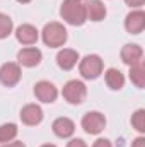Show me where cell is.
<instances>
[{
    "instance_id": "obj_13",
    "label": "cell",
    "mask_w": 145,
    "mask_h": 147,
    "mask_svg": "<svg viewBox=\"0 0 145 147\" xmlns=\"http://www.w3.org/2000/svg\"><path fill=\"white\" fill-rule=\"evenodd\" d=\"M51 128H53V132H55L56 137L68 139V137H72L73 132H75V123H73L70 118H67V116H60V118H56L53 121Z\"/></svg>"
},
{
    "instance_id": "obj_11",
    "label": "cell",
    "mask_w": 145,
    "mask_h": 147,
    "mask_svg": "<svg viewBox=\"0 0 145 147\" xmlns=\"http://www.w3.org/2000/svg\"><path fill=\"white\" fill-rule=\"evenodd\" d=\"M21 120L24 125L28 127H34V125H39L43 121V110L39 105H26L22 110H21Z\"/></svg>"
},
{
    "instance_id": "obj_1",
    "label": "cell",
    "mask_w": 145,
    "mask_h": 147,
    "mask_svg": "<svg viewBox=\"0 0 145 147\" xmlns=\"http://www.w3.org/2000/svg\"><path fill=\"white\" fill-rule=\"evenodd\" d=\"M60 16L70 26H82L87 21L85 5L82 0H63L60 7Z\"/></svg>"
},
{
    "instance_id": "obj_23",
    "label": "cell",
    "mask_w": 145,
    "mask_h": 147,
    "mask_svg": "<svg viewBox=\"0 0 145 147\" xmlns=\"http://www.w3.org/2000/svg\"><path fill=\"white\" fill-rule=\"evenodd\" d=\"M67 147H87V146H85V142H84L82 139H72V140L67 144Z\"/></svg>"
},
{
    "instance_id": "obj_16",
    "label": "cell",
    "mask_w": 145,
    "mask_h": 147,
    "mask_svg": "<svg viewBox=\"0 0 145 147\" xmlns=\"http://www.w3.org/2000/svg\"><path fill=\"white\" fill-rule=\"evenodd\" d=\"M104 80H106L108 87L113 89V91H119L125 86V75L118 69H108L106 74H104Z\"/></svg>"
},
{
    "instance_id": "obj_27",
    "label": "cell",
    "mask_w": 145,
    "mask_h": 147,
    "mask_svg": "<svg viewBox=\"0 0 145 147\" xmlns=\"http://www.w3.org/2000/svg\"><path fill=\"white\" fill-rule=\"evenodd\" d=\"M17 2H19V3H29L31 0H17Z\"/></svg>"
},
{
    "instance_id": "obj_20",
    "label": "cell",
    "mask_w": 145,
    "mask_h": 147,
    "mask_svg": "<svg viewBox=\"0 0 145 147\" xmlns=\"http://www.w3.org/2000/svg\"><path fill=\"white\" fill-rule=\"evenodd\" d=\"M132 125L137 132L144 134L145 132V110H137L132 115Z\"/></svg>"
},
{
    "instance_id": "obj_6",
    "label": "cell",
    "mask_w": 145,
    "mask_h": 147,
    "mask_svg": "<svg viewBox=\"0 0 145 147\" xmlns=\"http://www.w3.org/2000/svg\"><path fill=\"white\" fill-rule=\"evenodd\" d=\"M21 65L15 62H7L0 67V82L5 87H14L21 80Z\"/></svg>"
},
{
    "instance_id": "obj_21",
    "label": "cell",
    "mask_w": 145,
    "mask_h": 147,
    "mask_svg": "<svg viewBox=\"0 0 145 147\" xmlns=\"http://www.w3.org/2000/svg\"><path fill=\"white\" fill-rule=\"evenodd\" d=\"M125 3L130 5L132 9H140V7L145 3V0H125Z\"/></svg>"
},
{
    "instance_id": "obj_9",
    "label": "cell",
    "mask_w": 145,
    "mask_h": 147,
    "mask_svg": "<svg viewBox=\"0 0 145 147\" xmlns=\"http://www.w3.org/2000/svg\"><path fill=\"white\" fill-rule=\"evenodd\" d=\"M41 58H43V53L36 46H26L17 53V63L22 67H36L41 63Z\"/></svg>"
},
{
    "instance_id": "obj_14",
    "label": "cell",
    "mask_w": 145,
    "mask_h": 147,
    "mask_svg": "<svg viewBox=\"0 0 145 147\" xmlns=\"http://www.w3.org/2000/svg\"><path fill=\"white\" fill-rule=\"evenodd\" d=\"M79 62V53L72 48H63L56 55V63L62 70H72Z\"/></svg>"
},
{
    "instance_id": "obj_10",
    "label": "cell",
    "mask_w": 145,
    "mask_h": 147,
    "mask_svg": "<svg viewBox=\"0 0 145 147\" xmlns=\"http://www.w3.org/2000/svg\"><path fill=\"white\" fill-rule=\"evenodd\" d=\"M121 60H123V63H126L128 67L144 62V50H142V46H138V45H135V43L125 45V46L121 48Z\"/></svg>"
},
{
    "instance_id": "obj_25",
    "label": "cell",
    "mask_w": 145,
    "mask_h": 147,
    "mask_svg": "<svg viewBox=\"0 0 145 147\" xmlns=\"http://www.w3.org/2000/svg\"><path fill=\"white\" fill-rule=\"evenodd\" d=\"M132 147H145V139L144 137H137V139L132 142Z\"/></svg>"
},
{
    "instance_id": "obj_26",
    "label": "cell",
    "mask_w": 145,
    "mask_h": 147,
    "mask_svg": "<svg viewBox=\"0 0 145 147\" xmlns=\"http://www.w3.org/2000/svg\"><path fill=\"white\" fill-rule=\"evenodd\" d=\"M41 147H56V146H55V144H43Z\"/></svg>"
},
{
    "instance_id": "obj_3",
    "label": "cell",
    "mask_w": 145,
    "mask_h": 147,
    "mask_svg": "<svg viewBox=\"0 0 145 147\" xmlns=\"http://www.w3.org/2000/svg\"><path fill=\"white\" fill-rule=\"evenodd\" d=\"M103 69H104V63H103L101 57H97V55H87L79 63V72L87 80L97 79L103 74Z\"/></svg>"
},
{
    "instance_id": "obj_17",
    "label": "cell",
    "mask_w": 145,
    "mask_h": 147,
    "mask_svg": "<svg viewBox=\"0 0 145 147\" xmlns=\"http://www.w3.org/2000/svg\"><path fill=\"white\" fill-rule=\"evenodd\" d=\"M130 80H132L138 89H144L145 87V67H144V62L135 63V65L130 67Z\"/></svg>"
},
{
    "instance_id": "obj_18",
    "label": "cell",
    "mask_w": 145,
    "mask_h": 147,
    "mask_svg": "<svg viewBox=\"0 0 145 147\" xmlns=\"http://www.w3.org/2000/svg\"><path fill=\"white\" fill-rule=\"evenodd\" d=\"M19 134V128L15 123H3L0 125V144L12 142Z\"/></svg>"
},
{
    "instance_id": "obj_4",
    "label": "cell",
    "mask_w": 145,
    "mask_h": 147,
    "mask_svg": "<svg viewBox=\"0 0 145 147\" xmlns=\"http://www.w3.org/2000/svg\"><path fill=\"white\" fill-rule=\"evenodd\" d=\"M62 94H63L67 103H70V105H82L85 101V96H87V87H85V84L82 80L73 79V80H68L63 86Z\"/></svg>"
},
{
    "instance_id": "obj_12",
    "label": "cell",
    "mask_w": 145,
    "mask_h": 147,
    "mask_svg": "<svg viewBox=\"0 0 145 147\" xmlns=\"http://www.w3.org/2000/svg\"><path fill=\"white\" fill-rule=\"evenodd\" d=\"M39 38L38 29L33 24H21L17 29H15V39L21 43V45H26V46H31L34 45Z\"/></svg>"
},
{
    "instance_id": "obj_7",
    "label": "cell",
    "mask_w": 145,
    "mask_h": 147,
    "mask_svg": "<svg viewBox=\"0 0 145 147\" xmlns=\"http://www.w3.org/2000/svg\"><path fill=\"white\" fill-rule=\"evenodd\" d=\"M34 96L41 103L50 105V103H55V99L58 98V89L50 80H39L34 86Z\"/></svg>"
},
{
    "instance_id": "obj_19",
    "label": "cell",
    "mask_w": 145,
    "mask_h": 147,
    "mask_svg": "<svg viewBox=\"0 0 145 147\" xmlns=\"http://www.w3.org/2000/svg\"><path fill=\"white\" fill-rule=\"evenodd\" d=\"M14 29V22L7 14H0V39L9 38V34Z\"/></svg>"
},
{
    "instance_id": "obj_15",
    "label": "cell",
    "mask_w": 145,
    "mask_h": 147,
    "mask_svg": "<svg viewBox=\"0 0 145 147\" xmlns=\"http://www.w3.org/2000/svg\"><path fill=\"white\" fill-rule=\"evenodd\" d=\"M85 5V17L94 21V22H99L106 17L108 10H106V5L101 2V0H89Z\"/></svg>"
},
{
    "instance_id": "obj_24",
    "label": "cell",
    "mask_w": 145,
    "mask_h": 147,
    "mask_svg": "<svg viewBox=\"0 0 145 147\" xmlns=\"http://www.w3.org/2000/svg\"><path fill=\"white\" fill-rule=\"evenodd\" d=\"M0 147H26V144L19 142V140H12V142H7V144H2Z\"/></svg>"
},
{
    "instance_id": "obj_2",
    "label": "cell",
    "mask_w": 145,
    "mask_h": 147,
    "mask_svg": "<svg viewBox=\"0 0 145 147\" xmlns=\"http://www.w3.org/2000/svg\"><path fill=\"white\" fill-rule=\"evenodd\" d=\"M41 38H43V43L50 48H60L67 43V38L68 33L65 29L63 24L60 22H48L43 31H41Z\"/></svg>"
},
{
    "instance_id": "obj_5",
    "label": "cell",
    "mask_w": 145,
    "mask_h": 147,
    "mask_svg": "<svg viewBox=\"0 0 145 147\" xmlns=\"http://www.w3.org/2000/svg\"><path fill=\"white\" fill-rule=\"evenodd\" d=\"M104 127H106V116L99 111H89L82 116V128L91 135L101 134Z\"/></svg>"
},
{
    "instance_id": "obj_22",
    "label": "cell",
    "mask_w": 145,
    "mask_h": 147,
    "mask_svg": "<svg viewBox=\"0 0 145 147\" xmlns=\"http://www.w3.org/2000/svg\"><path fill=\"white\" fill-rule=\"evenodd\" d=\"M92 147H113V146H111V142H109L108 139H97L92 144Z\"/></svg>"
},
{
    "instance_id": "obj_8",
    "label": "cell",
    "mask_w": 145,
    "mask_h": 147,
    "mask_svg": "<svg viewBox=\"0 0 145 147\" xmlns=\"http://www.w3.org/2000/svg\"><path fill=\"white\" fill-rule=\"evenodd\" d=\"M145 28V12L142 9L132 10L125 19V29L130 34H140Z\"/></svg>"
}]
</instances>
